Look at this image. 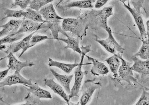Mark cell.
I'll use <instances>...</instances> for the list:
<instances>
[{
	"label": "cell",
	"mask_w": 149,
	"mask_h": 105,
	"mask_svg": "<svg viewBox=\"0 0 149 105\" xmlns=\"http://www.w3.org/2000/svg\"><path fill=\"white\" fill-rule=\"evenodd\" d=\"M0 101H1L3 102H4V100H3V97L1 95H0Z\"/></svg>",
	"instance_id": "cell-37"
},
{
	"label": "cell",
	"mask_w": 149,
	"mask_h": 105,
	"mask_svg": "<svg viewBox=\"0 0 149 105\" xmlns=\"http://www.w3.org/2000/svg\"><path fill=\"white\" fill-rule=\"evenodd\" d=\"M120 1L123 3L124 7L130 12L132 15L136 24L139 30L142 40L148 38L147 37L146 30L143 23L141 12V9L142 7L143 3L145 1H131L133 4V8L131 7L129 1L128 2V4H125L123 1Z\"/></svg>",
	"instance_id": "cell-3"
},
{
	"label": "cell",
	"mask_w": 149,
	"mask_h": 105,
	"mask_svg": "<svg viewBox=\"0 0 149 105\" xmlns=\"http://www.w3.org/2000/svg\"><path fill=\"white\" fill-rule=\"evenodd\" d=\"M7 57L8 59V63L7 67L10 70L14 71V72L20 73L21 70L25 67H32L35 65V63L31 61H26L22 62L19 61L14 56L13 52H10Z\"/></svg>",
	"instance_id": "cell-8"
},
{
	"label": "cell",
	"mask_w": 149,
	"mask_h": 105,
	"mask_svg": "<svg viewBox=\"0 0 149 105\" xmlns=\"http://www.w3.org/2000/svg\"><path fill=\"white\" fill-rule=\"evenodd\" d=\"M31 0H15L11 4V8L19 6L22 10L26 9L29 6Z\"/></svg>",
	"instance_id": "cell-32"
},
{
	"label": "cell",
	"mask_w": 149,
	"mask_h": 105,
	"mask_svg": "<svg viewBox=\"0 0 149 105\" xmlns=\"http://www.w3.org/2000/svg\"><path fill=\"white\" fill-rule=\"evenodd\" d=\"M47 36H41V35H33L30 41V47H32L35 46L36 44L41 41L49 39Z\"/></svg>",
	"instance_id": "cell-30"
},
{
	"label": "cell",
	"mask_w": 149,
	"mask_h": 105,
	"mask_svg": "<svg viewBox=\"0 0 149 105\" xmlns=\"http://www.w3.org/2000/svg\"><path fill=\"white\" fill-rule=\"evenodd\" d=\"M101 87V83L96 82L94 80H85L81 88V95L79 102L80 105H86L91 100L95 91Z\"/></svg>",
	"instance_id": "cell-6"
},
{
	"label": "cell",
	"mask_w": 149,
	"mask_h": 105,
	"mask_svg": "<svg viewBox=\"0 0 149 105\" xmlns=\"http://www.w3.org/2000/svg\"><path fill=\"white\" fill-rule=\"evenodd\" d=\"M81 49V60L79 63V65L77 67V68L74 71V82L73 86L71 89L70 94L68 95V99L70 100L71 98L74 97H78V94L81 88V83L84 76L88 74V71H82V67L83 65H88L92 64V63H86L84 64L83 63L84 58L86 56V54L91 51V45H86V46H81L80 47Z\"/></svg>",
	"instance_id": "cell-1"
},
{
	"label": "cell",
	"mask_w": 149,
	"mask_h": 105,
	"mask_svg": "<svg viewBox=\"0 0 149 105\" xmlns=\"http://www.w3.org/2000/svg\"><path fill=\"white\" fill-rule=\"evenodd\" d=\"M66 37L67 38L66 39L58 38V40L63 41L67 44V45L65 47V49L70 48L72 49L74 52H78L79 54L81 55L82 52L79 46V38L78 37L77 38H74L70 37L68 35Z\"/></svg>",
	"instance_id": "cell-19"
},
{
	"label": "cell",
	"mask_w": 149,
	"mask_h": 105,
	"mask_svg": "<svg viewBox=\"0 0 149 105\" xmlns=\"http://www.w3.org/2000/svg\"><path fill=\"white\" fill-rule=\"evenodd\" d=\"M62 28L65 32H69L81 39L86 35L88 25L86 21L80 19H64Z\"/></svg>",
	"instance_id": "cell-2"
},
{
	"label": "cell",
	"mask_w": 149,
	"mask_h": 105,
	"mask_svg": "<svg viewBox=\"0 0 149 105\" xmlns=\"http://www.w3.org/2000/svg\"><path fill=\"white\" fill-rule=\"evenodd\" d=\"M23 17L25 19H29L35 22L43 23L46 21L38 12L31 9H26L25 11H23Z\"/></svg>",
	"instance_id": "cell-23"
},
{
	"label": "cell",
	"mask_w": 149,
	"mask_h": 105,
	"mask_svg": "<svg viewBox=\"0 0 149 105\" xmlns=\"http://www.w3.org/2000/svg\"><path fill=\"white\" fill-rule=\"evenodd\" d=\"M23 84L27 86H32L33 84L31 79H26L23 77L20 73L14 72V74L5 78L0 82V88L6 86H10L14 84Z\"/></svg>",
	"instance_id": "cell-7"
},
{
	"label": "cell",
	"mask_w": 149,
	"mask_h": 105,
	"mask_svg": "<svg viewBox=\"0 0 149 105\" xmlns=\"http://www.w3.org/2000/svg\"><path fill=\"white\" fill-rule=\"evenodd\" d=\"M10 69L8 68L4 71H0V82L3 80L5 78V77L7 75L10 71Z\"/></svg>",
	"instance_id": "cell-34"
},
{
	"label": "cell",
	"mask_w": 149,
	"mask_h": 105,
	"mask_svg": "<svg viewBox=\"0 0 149 105\" xmlns=\"http://www.w3.org/2000/svg\"><path fill=\"white\" fill-rule=\"evenodd\" d=\"M109 65L111 72L113 73V76L117 78L118 76V71L120 66V60L117 54H114L105 60Z\"/></svg>",
	"instance_id": "cell-22"
},
{
	"label": "cell",
	"mask_w": 149,
	"mask_h": 105,
	"mask_svg": "<svg viewBox=\"0 0 149 105\" xmlns=\"http://www.w3.org/2000/svg\"><path fill=\"white\" fill-rule=\"evenodd\" d=\"M36 32H35L31 33L25 37L24 39H22L21 41L15 44V47H14V49H13V52H12L13 54L16 53V52H18L20 50H22V51L20 54L19 55V56L18 57V58H20L30 48V41L31 37H32L33 35Z\"/></svg>",
	"instance_id": "cell-18"
},
{
	"label": "cell",
	"mask_w": 149,
	"mask_h": 105,
	"mask_svg": "<svg viewBox=\"0 0 149 105\" xmlns=\"http://www.w3.org/2000/svg\"><path fill=\"white\" fill-rule=\"evenodd\" d=\"M104 28L108 34V38L105 39L100 40L96 38H95V40L110 53L113 55L118 53L120 54L123 53L124 49L116 41L112 34L111 28L109 26Z\"/></svg>",
	"instance_id": "cell-4"
},
{
	"label": "cell",
	"mask_w": 149,
	"mask_h": 105,
	"mask_svg": "<svg viewBox=\"0 0 149 105\" xmlns=\"http://www.w3.org/2000/svg\"><path fill=\"white\" fill-rule=\"evenodd\" d=\"M88 60L92 62L93 66L91 69V73L94 76L104 75L108 74L109 71L108 67L104 63L99 62L96 59L86 55Z\"/></svg>",
	"instance_id": "cell-13"
},
{
	"label": "cell",
	"mask_w": 149,
	"mask_h": 105,
	"mask_svg": "<svg viewBox=\"0 0 149 105\" xmlns=\"http://www.w3.org/2000/svg\"><path fill=\"white\" fill-rule=\"evenodd\" d=\"M108 2V0H97L95 4V8L99 9L104 6Z\"/></svg>",
	"instance_id": "cell-33"
},
{
	"label": "cell",
	"mask_w": 149,
	"mask_h": 105,
	"mask_svg": "<svg viewBox=\"0 0 149 105\" xmlns=\"http://www.w3.org/2000/svg\"><path fill=\"white\" fill-rule=\"evenodd\" d=\"M117 55L121 62V65L118 71V78L120 81L127 82L130 85H136L138 82L131 68V63L125 60L120 54H117Z\"/></svg>",
	"instance_id": "cell-5"
},
{
	"label": "cell",
	"mask_w": 149,
	"mask_h": 105,
	"mask_svg": "<svg viewBox=\"0 0 149 105\" xmlns=\"http://www.w3.org/2000/svg\"><path fill=\"white\" fill-rule=\"evenodd\" d=\"M142 45L140 50L133 56L139 57L142 60H147L149 58V38L142 39Z\"/></svg>",
	"instance_id": "cell-25"
},
{
	"label": "cell",
	"mask_w": 149,
	"mask_h": 105,
	"mask_svg": "<svg viewBox=\"0 0 149 105\" xmlns=\"http://www.w3.org/2000/svg\"><path fill=\"white\" fill-rule=\"evenodd\" d=\"M50 71L53 76H54L58 82L61 84L67 93L70 94L71 91L70 84L74 77L73 74L67 75L59 74L52 69H50Z\"/></svg>",
	"instance_id": "cell-17"
},
{
	"label": "cell",
	"mask_w": 149,
	"mask_h": 105,
	"mask_svg": "<svg viewBox=\"0 0 149 105\" xmlns=\"http://www.w3.org/2000/svg\"><path fill=\"white\" fill-rule=\"evenodd\" d=\"M38 12L41 15L44 20L46 21H61L64 19L58 16L56 12L54 5L52 3L44 6Z\"/></svg>",
	"instance_id": "cell-10"
},
{
	"label": "cell",
	"mask_w": 149,
	"mask_h": 105,
	"mask_svg": "<svg viewBox=\"0 0 149 105\" xmlns=\"http://www.w3.org/2000/svg\"><path fill=\"white\" fill-rule=\"evenodd\" d=\"M4 11V15L5 16L1 20L9 17H15L16 18H20L23 17V13L24 10H14L7 8L3 9Z\"/></svg>",
	"instance_id": "cell-27"
},
{
	"label": "cell",
	"mask_w": 149,
	"mask_h": 105,
	"mask_svg": "<svg viewBox=\"0 0 149 105\" xmlns=\"http://www.w3.org/2000/svg\"><path fill=\"white\" fill-rule=\"evenodd\" d=\"M25 99V103L17 105H38L40 103V100L39 98L30 93L27 94Z\"/></svg>",
	"instance_id": "cell-29"
},
{
	"label": "cell",
	"mask_w": 149,
	"mask_h": 105,
	"mask_svg": "<svg viewBox=\"0 0 149 105\" xmlns=\"http://www.w3.org/2000/svg\"><path fill=\"white\" fill-rule=\"evenodd\" d=\"M44 81L45 86L49 87L54 93L61 97L67 103L70 101L63 87L56 82L53 79L45 78Z\"/></svg>",
	"instance_id": "cell-16"
},
{
	"label": "cell",
	"mask_w": 149,
	"mask_h": 105,
	"mask_svg": "<svg viewBox=\"0 0 149 105\" xmlns=\"http://www.w3.org/2000/svg\"><path fill=\"white\" fill-rule=\"evenodd\" d=\"M22 19H11L8 22L0 26L3 29L0 31V38L10 34L13 35L18 30Z\"/></svg>",
	"instance_id": "cell-11"
},
{
	"label": "cell",
	"mask_w": 149,
	"mask_h": 105,
	"mask_svg": "<svg viewBox=\"0 0 149 105\" xmlns=\"http://www.w3.org/2000/svg\"><path fill=\"white\" fill-rule=\"evenodd\" d=\"M43 23H36L30 20L23 18L18 30L14 34L10 35L14 36L22 34L24 33H33L39 30L42 29Z\"/></svg>",
	"instance_id": "cell-9"
},
{
	"label": "cell",
	"mask_w": 149,
	"mask_h": 105,
	"mask_svg": "<svg viewBox=\"0 0 149 105\" xmlns=\"http://www.w3.org/2000/svg\"><path fill=\"white\" fill-rule=\"evenodd\" d=\"M113 15V7L108 6L104 8L98 12V16L100 22L104 27L108 26V19Z\"/></svg>",
	"instance_id": "cell-24"
},
{
	"label": "cell",
	"mask_w": 149,
	"mask_h": 105,
	"mask_svg": "<svg viewBox=\"0 0 149 105\" xmlns=\"http://www.w3.org/2000/svg\"><path fill=\"white\" fill-rule=\"evenodd\" d=\"M67 105H80L79 102H78L77 104L74 103L70 101V100L67 103Z\"/></svg>",
	"instance_id": "cell-36"
},
{
	"label": "cell",
	"mask_w": 149,
	"mask_h": 105,
	"mask_svg": "<svg viewBox=\"0 0 149 105\" xmlns=\"http://www.w3.org/2000/svg\"><path fill=\"white\" fill-rule=\"evenodd\" d=\"M5 58V57L1 58H0V62H1V61L2 60H4V59Z\"/></svg>",
	"instance_id": "cell-38"
},
{
	"label": "cell",
	"mask_w": 149,
	"mask_h": 105,
	"mask_svg": "<svg viewBox=\"0 0 149 105\" xmlns=\"http://www.w3.org/2000/svg\"><path fill=\"white\" fill-rule=\"evenodd\" d=\"M48 65L49 67H56L61 69L63 71L67 74H70L74 68L77 67L79 65V63H74L72 64H68L61 63L53 60L52 59L49 58L48 60Z\"/></svg>",
	"instance_id": "cell-20"
},
{
	"label": "cell",
	"mask_w": 149,
	"mask_h": 105,
	"mask_svg": "<svg viewBox=\"0 0 149 105\" xmlns=\"http://www.w3.org/2000/svg\"><path fill=\"white\" fill-rule=\"evenodd\" d=\"M95 1L93 0H84V1H73L68 2L65 4L64 7L66 8H78L85 9H91L93 8V3Z\"/></svg>",
	"instance_id": "cell-21"
},
{
	"label": "cell",
	"mask_w": 149,
	"mask_h": 105,
	"mask_svg": "<svg viewBox=\"0 0 149 105\" xmlns=\"http://www.w3.org/2000/svg\"><path fill=\"white\" fill-rule=\"evenodd\" d=\"M61 21H46L43 23L42 26V29H47L50 30L52 32V36L55 39H58V35L59 33L63 34L65 36H67V34L64 31L62 28L61 25Z\"/></svg>",
	"instance_id": "cell-12"
},
{
	"label": "cell",
	"mask_w": 149,
	"mask_h": 105,
	"mask_svg": "<svg viewBox=\"0 0 149 105\" xmlns=\"http://www.w3.org/2000/svg\"><path fill=\"white\" fill-rule=\"evenodd\" d=\"M134 105H149L148 92L143 89L142 95L137 102Z\"/></svg>",
	"instance_id": "cell-31"
},
{
	"label": "cell",
	"mask_w": 149,
	"mask_h": 105,
	"mask_svg": "<svg viewBox=\"0 0 149 105\" xmlns=\"http://www.w3.org/2000/svg\"><path fill=\"white\" fill-rule=\"evenodd\" d=\"M23 36L24 35L23 34L14 36H12L10 34L0 39V46L5 43H10L17 41L22 38Z\"/></svg>",
	"instance_id": "cell-28"
},
{
	"label": "cell",
	"mask_w": 149,
	"mask_h": 105,
	"mask_svg": "<svg viewBox=\"0 0 149 105\" xmlns=\"http://www.w3.org/2000/svg\"><path fill=\"white\" fill-rule=\"evenodd\" d=\"M53 1V0H32L30 1L28 7L36 12H38L41 8L52 3Z\"/></svg>",
	"instance_id": "cell-26"
},
{
	"label": "cell",
	"mask_w": 149,
	"mask_h": 105,
	"mask_svg": "<svg viewBox=\"0 0 149 105\" xmlns=\"http://www.w3.org/2000/svg\"><path fill=\"white\" fill-rule=\"evenodd\" d=\"M149 21L148 20L146 22V33L147 35V37L148 38H149Z\"/></svg>",
	"instance_id": "cell-35"
},
{
	"label": "cell",
	"mask_w": 149,
	"mask_h": 105,
	"mask_svg": "<svg viewBox=\"0 0 149 105\" xmlns=\"http://www.w3.org/2000/svg\"><path fill=\"white\" fill-rule=\"evenodd\" d=\"M131 59L134 62V64L131 66L132 71L143 75H149V59L143 61L137 57L134 56H132Z\"/></svg>",
	"instance_id": "cell-14"
},
{
	"label": "cell",
	"mask_w": 149,
	"mask_h": 105,
	"mask_svg": "<svg viewBox=\"0 0 149 105\" xmlns=\"http://www.w3.org/2000/svg\"><path fill=\"white\" fill-rule=\"evenodd\" d=\"M24 86H26L25 88L29 93H31L39 99L52 98L51 94L49 91L41 88L36 83L33 84L32 86H27L26 85Z\"/></svg>",
	"instance_id": "cell-15"
}]
</instances>
